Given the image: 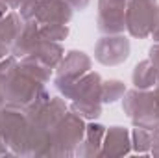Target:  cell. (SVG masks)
Here are the masks:
<instances>
[{
  "label": "cell",
  "instance_id": "3",
  "mask_svg": "<svg viewBox=\"0 0 159 158\" xmlns=\"http://www.w3.org/2000/svg\"><path fill=\"white\" fill-rule=\"evenodd\" d=\"M122 108L135 126L154 130L159 125V114L157 106H156V99H154V91L137 89V87L131 91H126Z\"/></svg>",
  "mask_w": 159,
  "mask_h": 158
},
{
  "label": "cell",
  "instance_id": "15",
  "mask_svg": "<svg viewBox=\"0 0 159 158\" xmlns=\"http://www.w3.org/2000/svg\"><path fill=\"white\" fill-rule=\"evenodd\" d=\"M32 56H35L37 60H41L44 65H48L50 69H56L59 65V62L63 60L65 56V50L59 43L56 41H46V39H41L37 43V47L34 48Z\"/></svg>",
  "mask_w": 159,
  "mask_h": 158
},
{
  "label": "cell",
  "instance_id": "27",
  "mask_svg": "<svg viewBox=\"0 0 159 158\" xmlns=\"http://www.w3.org/2000/svg\"><path fill=\"white\" fill-rule=\"evenodd\" d=\"M4 2H6V4L11 7V9H19V7H20V6H22L26 0H4Z\"/></svg>",
  "mask_w": 159,
  "mask_h": 158
},
{
  "label": "cell",
  "instance_id": "12",
  "mask_svg": "<svg viewBox=\"0 0 159 158\" xmlns=\"http://www.w3.org/2000/svg\"><path fill=\"white\" fill-rule=\"evenodd\" d=\"M67 112H69V106H67V102H65L63 99H59V97H50L48 104L41 110L37 116L28 117V121H30V123H35V125H39V126H43V128H46V130L52 132L54 126L65 117Z\"/></svg>",
  "mask_w": 159,
  "mask_h": 158
},
{
  "label": "cell",
  "instance_id": "22",
  "mask_svg": "<svg viewBox=\"0 0 159 158\" xmlns=\"http://www.w3.org/2000/svg\"><path fill=\"white\" fill-rule=\"evenodd\" d=\"M70 110L74 114H78L80 117L94 121L102 116V102H76V101H72Z\"/></svg>",
  "mask_w": 159,
  "mask_h": 158
},
{
  "label": "cell",
  "instance_id": "1",
  "mask_svg": "<svg viewBox=\"0 0 159 158\" xmlns=\"http://www.w3.org/2000/svg\"><path fill=\"white\" fill-rule=\"evenodd\" d=\"M0 134L9 151V155L28 156V138H30V123L22 110L17 108H2L0 114Z\"/></svg>",
  "mask_w": 159,
  "mask_h": 158
},
{
  "label": "cell",
  "instance_id": "23",
  "mask_svg": "<svg viewBox=\"0 0 159 158\" xmlns=\"http://www.w3.org/2000/svg\"><path fill=\"white\" fill-rule=\"evenodd\" d=\"M37 7H39V0H26L20 7H19V15L22 17V21H34L35 22V15H37Z\"/></svg>",
  "mask_w": 159,
  "mask_h": 158
},
{
  "label": "cell",
  "instance_id": "21",
  "mask_svg": "<svg viewBox=\"0 0 159 158\" xmlns=\"http://www.w3.org/2000/svg\"><path fill=\"white\" fill-rule=\"evenodd\" d=\"M39 36L41 39L46 41H63L69 36V28L67 24H61V22H54V24H41L39 26Z\"/></svg>",
  "mask_w": 159,
  "mask_h": 158
},
{
  "label": "cell",
  "instance_id": "8",
  "mask_svg": "<svg viewBox=\"0 0 159 158\" xmlns=\"http://www.w3.org/2000/svg\"><path fill=\"white\" fill-rule=\"evenodd\" d=\"M129 39H126L122 34L117 36H104L94 47V58L102 65H120L129 56Z\"/></svg>",
  "mask_w": 159,
  "mask_h": 158
},
{
  "label": "cell",
  "instance_id": "28",
  "mask_svg": "<svg viewBox=\"0 0 159 158\" xmlns=\"http://www.w3.org/2000/svg\"><path fill=\"white\" fill-rule=\"evenodd\" d=\"M150 155L159 158V140H154L152 138V147H150Z\"/></svg>",
  "mask_w": 159,
  "mask_h": 158
},
{
  "label": "cell",
  "instance_id": "16",
  "mask_svg": "<svg viewBox=\"0 0 159 158\" xmlns=\"http://www.w3.org/2000/svg\"><path fill=\"white\" fill-rule=\"evenodd\" d=\"M22 24H24L22 17H20L19 13H15V11L6 13L4 17H0V41H2L4 45H7L9 50H11L13 41L17 39V36H19Z\"/></svg>",
  "mask_w": 159,
  "mask_h": 158
},
{
  "label": "cell",
  "instance_id": "4",
  "mask_svg": "<svg viewBox=\"0 0 159 158\" xmlns=\"http://www.w3.org/2000/svg\"><path fill=\"white\" fill-rule=\"evenodd\" d=\"M43 84L35 78L28 77L26 73L20 71V67L15 71V75L9 78L6 91H4V106L7 108H17V110H26L43 91Z\"/></svg>",
  "mask_w": 159,
  "mask_h": 158
},
{
  "label": "cell",
  "instance_id": "25",
  "mask_svg": "<svg viewBox=\"0 0 159 158\" xmlns=\"http://www.w3.org/2000/svg\"><path fill=\"white\" fill-rule=\"evenodd\" d=\"M150 36L154 37L156 43H159V6L156 9V15H154V21H152V30H150Z\"/></svg>",
  "mask_w": 159,
  "mask_h": 158
},
{
  "label": "cell",
  "instance_id": "18",
  "mask_svg": "<svg viewBox=\"0 0 159 158\" xmlns=\"http://www.w3.org/2000/svg\"><path fill=\"white\" fill-rule=\"evenodd\" d=\"M19 67H20L22 73H26L28 77L35 78L37 82H41V84H46V82L50 80V71H52V69H50L48 65H44L41 60H37L35 56H32V54L20 58Z\"/></svg>",
  "mask_w": 159,
  "mask_h": 158
},
{
  "label": "cell",
  "instance_id": "13",
  "mask_svg": "<svg viewBox=\"0 0 159 158\" xmlns=\"http://www.w3.org/2000/svg\"><path fill=\"white\" fill-rule=\"evenodd\" d=\"M41 41L39 36V24L34 21H24L17 39L11 45V54L15 58H24L28 54L34 52V48L37 47V43Z\"/></svg>",
  "mask_w": 159,
  "mask_h": 158
},
{
  "label": "cell",
  "instance_id": "31",
  "mask_svg": "<svg viewBox=\"0 0 159 158\" xmlns=\"http://www.w3.org/2000/svg\"><path fill=\"white\" fill-rule=\"evenodd\" d=\"M154 99H156V106H157V114H159V86L154 89Z\"/></svg>",
  "mask_w": 159,
  "mask_h": 158
},
{
  "label": "cell",
  "instance_id": "32",
  "mask_svg": "<svg viewBox=\"0 0 159 158\" xmlns=\"http://www.w3.org/2000/svg\"><path fill=\"white\" fill-rule=\"evenodd\" d=\"M157 86H159V73H157Z\"/></svg>",
  "mask_w": 159,
  "mask_h": 158
},
{
  "label": "cell",
  "instance_id": "6",
  "mask_svg": "<svg viewBox=\"0 0 159 158\" xmlns=\"http://www.w3.org/2000/svg\"><path fill=\"white\" fill-rule=\"evenodd\" d=\"M89 69H91V58L81 50H70L67 52V56H63V60L56 67L54 84L63 95L67 87L74 84L78 78H81L85 73H89Z\"/></svg>",
  "mask_w": 159,
  "mask_h": 158
},
{
  "label": "cell",
  "instance_id": "2",
  "mask_svg": "<svg viewBox=\"0 0 159 158\" xmlns=\"http://www.w3.org/2000/svg\"><path fill=\"white\" fill-rule=\"evenodd\" d=\"M85 126L87 125L83 123V117H80L72 110L67 112L65 117L50 132L52 156H72L85 136Z\"/></svg>",
  "mask_w": 159,
  "mask_h": 158
},
{
  "label": "cell",
  "instance_id": "26",
  "mask_svg": "<svg viewBox=\"0 0 159 158\" xmlns=\"http://www.w3.org/2000/svg\"><path fill=\"white\" fill-rule=\"evenodd\" d=\"M72 9H85L89 6V0H65Z\"/></svg>",
  "mask_w": 159,
  "mask_h": 158
},
{
  "label": "cell",
  "instance_id": "5",
  "mask_svg": "<svg viewBox=\"0 0 159 158\" xmlns=\"http://www.w3.org/2000/svg\"><path fill=\"white\" fill-rule=\"evenodd\" d=\"M157 0H128L126 4V30L131 37L144 39L150 36L152 21L157 9Z\"/></svg>",
  "mask_w": 159,
  "mask_h": 158
},
{
  "label": "cell",
  "instance_id": "14",
  "mask_svg": "<svg viewBox=\"0 0 159 158\" xmlns=\"http://www.w3.org/2000/svg\"><path fill=\"white\" fill-rule=\"evenodd\" d=\"M104 136H106V126L104 125H100V123H89L85 126V136L80 141V145L74 155L76 156H83V158L100 156Z\"/></svg>",
  "mask_w": 159,
  "mask_h": 158
},
{
  "label": "cell",
  "instance_id": "11",
  "mask_svg": "<svg viewBox=\"0 0 159 158\" xmlns=\"http://www.w3.org/2000/svg\"><path fill=\"white\" fill-rule=\"evenodd\" d=\"M72 19V7L65 0H39L35 22L37 24H67Z\"/></svg>",
  "mask_w": 159,
  "mask_h": 158
},
{
  "label": "cell",
  "instance_id": "29",
  "mask_svg": "<svg viewBox=\"0 0 159 158\" xmlns=\"http://www.w3.org/2000/svg\"><path fill=\"white\" fill-rule=\"evenodd\" d=\"M9 52H11V50H9V47H7V45H4V43L0 41V60H4Z\"/></svg>",
  "mask_w": 159,
  "mask_h": 158
},
{
  "label": "cell",
  "instance_id": "10",
  "mask_svg": "<svg viewBox=\"0 0 159 158\" xmlns=\"http://www.w3.org/2000/svg\"><path fill=\"white\" fill-rule=\"evenodd\" d=\"M131 151V134L124 126H111L106 130L104 141H102V151L100 156L107 158H117L126 156Z\"/></svg>",
  "mask_w": 159,
  "mask_h": 158
},
{
  "label": "cell",
  "instance_id": "30",
  "mask_svg": "<svg viewBox=\"0 0 159 158\" xmlns=\"http://www.w3.org/2000/svg\"><path fill=\"white\" fill-rule=\"evenodd\" d=\"M0 114H2V106H0ZM2 155H9V151H7V147H6V143L2 140V134H0V156Z\"/></svg>",
  "mask_w": 159,
  "mask_h": 158
},
{
  "label": "cell",
  "instance_id": "7",
  "mask_svg": "<svg viewBox=\"0 0 159 158\" xmlns=\"http://www.w3.org/2000/svg\"><path fill=\"white\" fill-rule=\"evenodd\" d=\"M128 0H98V30L104 36H117L126 30Z\"/></svg>",
  "mask_w": 159,
  "mask_h": 158
},
{
  "label": "cell",
  "instance_id": "24",
  "mask_svg": "<svg viewBox=\"0 0 159 158\" xmlns=\"http://www.w3.org/2000/svg\"><path fill=\"white\" fill-rule=\"evenodd\" d=\"M148 60L152 62V65L156 67V71L159 73V43H156L152 48H150V54H148Z\"/></svg>",
  "mask_w": 159,
  "mask_h": 158
},
{
  "label": "cell",
  "instance_id": "20",
  "mask_svg": "<svg viewBox=\"0 0 159 158\" xmlns=\"http://www.w3.org/2000/svg\"><path fill=\"white\" fill-rule=\"evenodd\" d=\"M126 87L120 80H102V102H115L124 97Z\"/></svg>",
  "mask_w": 159,
  "mask_h": 158
},
{
  "label": "cell",
  "instance_id": "17",
  "mask_svg": "<svg viewBox=\"0 0 159 158\" xmlns=\"http://www.w3.org/2000/svg\"><path fill=\"white\" fill-rule=\"evenodd\" d=\"M131 80H133V86L137 89H150L152 86L157 84V71L150 60H144V62L135 65Z\"/></svg>",
  "mask_w": 159,
  "mask_h": 158
},
{
  "label": "cell",
  "instance_id": "9",
  "mask_svg": "<svg viewBox=\"0 0 159 158\" xmlns=\"http://www.w3.org/2000/svg\"><path fill=\"white\" fill-rule=\"evenodd\" d=\"M63 95L76 102H102V77L89 71L70 84Z\"/></svg>",
  "mask_w": 159,
  "mask_h": 158
},
{
  "label": "cell",
  "instance_id": "19",
  "mask_svg": "<svg viewBox=\"0 0 159 158\" xmlns=\"http://www.w3.org/2000/svg\"><path fill=\"white\" fill-rule=\"evenodd\" d=\"M152 147V130L135 126L131 132V149L139 155H148Z\"/></svg>",
  "mask_w": 159,
  "mask_h": 158
}]
</instances>
